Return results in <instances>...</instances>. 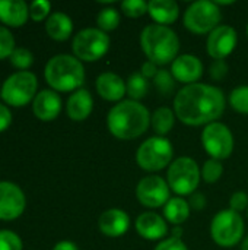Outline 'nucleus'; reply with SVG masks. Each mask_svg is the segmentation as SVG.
<instances>
[{"label":"nucleus","instance_id":"obj_9","mask_svg":"<svg viewBox=\"0 0 248 250\" xmlns=\"http://www.w3.org/2000/svg\"><path fill=\"white\" fill-rule=\"evenodd\" d=\"M244 233V223L238 212L232 209H224L218 212L210 226V234L216 245L222 248L235 246Z\"/></svg>","mask_w":248,"mask_h":250},{"label":"nucleus","instance_id":"obj_4","mask_svg":"<svg viewBox=\"0 0 248 250\" xmlns=\"http://www.w3.org/2000/svg\"><path fill=\"white\" fill-rule=\"evenodd\" d=\"M44 76L54 91L69 92L77 89L83 83L85 69L77 57L70 54H57L47 62Z\"/></svg>","mask_w":248,"mask_h":250},{"label":"nucleus","instance_id":"obj_28","mask_svg":"<svg viewBox=\"0 0 248 250\" xmlns=\"http://www.w3.org/2000/svg\"><path fill=\"white\" fill-rule=\"evenodd\" d=\"M10 63L16 69L26 70L34 63V56H32V53L28 48H25V47H16L13 50V53L10 54Z\"/></svg>","mask_w":248,"mask_h":250},{"label":"nucleus","instance_id":"obj_11","mask_svg":"<svg viewBox=\"0 0 248 250\" xmlns=\"http://www.w3.org/2000/svg\"><path fill=\"white\" fill-rule=\"evenodd\" d=\"M202 142L206 152L218 161L228 158L234 149V138L231 130L224 123L218 122H213L205 127Z\"/></svg>","mask_w":248,"mask_h":250},{"label":"nucleus","instance_id":"obj_6","mask_svg":"<svg viewBox=\"0 0 248 250\" xmlns=\"http://www.w3.org/2000/svg\"><path fill=\"white\" fill-rule=\"evenodd\" d=\"M75 57L83 62H95L101 59L110 48V37L96 28L79 31L72 42Z\"/></svg>","mask_w":248,"mask_h":250},{"label":"nucleus","instance_id":"obj_43","mask_svg":"<svg viewBox=\"0 0 248 250\" xmlns=\"http://www.w3.org/2000/svg\"><path fill=\"white\" fill-rule=\"evenodd\" d=\"M172 237L180 239V237H181V229H174V236H172Z\"/></svg>","mask_w":248,"mask_h":250},{"label":"nucleus","instance_id":"obj_15","mask_svg":"<svg viewBox=\"0 0 248 250\" xmlns=\"http://www.w3.org/2000/svg\"><path fill=\"white\" fill-rule=\"evenodd\" d=\"M171 75L178 82L191 85V83H196L202 78V75H203V64H202V62L196 56H193V54H183V56L177 57L172 62Z\"/></svg>","mask_w":248,"mask_h":250},{"label":"nucleus","instance_id":"obj_24","mask_svg":"<svg viewBox=\"0 0 248 250\" xmlns=\"http://www.w3.org/2000/svg\"><path fill=\"white\" fill-rule=\"evenodd\" d=\"M164 214L165 218L172 223V224H183L189 215H190V205L187 201L181 199V198H172L167 202V205L164 207Z\"/></svg>","mask_w":248,"mask_h":250},{"label":"nucleus","instance_id":"obj_13","mask_svg":"<svg viewBox=\"0 0 248 250\" xmlns=\"http://www.w3.org/2000/svg\"><path fill=\"white\" fill-rule=\"evenodd\" d=\"M25 207L23 190L12 182H0V220H16L23 214Z\"/></svg>","mask_w":248,"mask_h":250},{"label":"nucleus","instance_id":"obj_5","mask_svg":"<svg viewBox=\"0 0 248 250\" xmlns=\"http://www.w3.org/2000/svg\"><path fill=\"white\" fill-rule=\"evenodd\" d=\"M38 79L29 70H19L10 75L1 85L0 95L7 105L23 107L35 98Z\"/></svg>","mask_w":248,"mask_h":250},{"label":"nucleus","instance_id":"obj_7","mask_svg":"<svg viewBox=\"0 0 248 250\" xmlns=\"http://www.w3.org/2000/svg\"><path fill=\"white\" fill-rule=\"evenodd\" d=\"M172 160V145L162 136L149 138L145 141L136 154V161L146 171H159Z\"/></svg>","mask_w":248,"mask_h":250},{"label":"nucleus","instance_id":"obj_31","mask_svg":"<svg viewBox=\"0 0 248 250\" xmlns=\"http://www.w3.org/2000/svg\"><path fill=\"white\" fill-rule=\"evenodd\" d=\"M222 173H224V167H222L221 161L213 160V158L208 160V161L205 163L203 168H202V176H203L205 182H208V183H215V182H218V180L221 179Z\"/></svg>","mask_w":248,"mask_h":250},{"label":"nucleus","instance_id":"obj_21","mask_svg":"<svg viewBox=\"0 0 248 250\" xmlns=\"http://www.w3.org/2000/svg\"><path fill=\"white\" fill-rule=\"evenodd\" d=\"M96 91L107 101H118L127 92L124 81L118 75L111 73V72H105L98 76Z\"/></svg>","mask_w":248,"mask_h":250},{"label":"nucleus","instance_id":"obj_10","mask_svg":"<svg viewBox=\"0 0 248 250\" xmlns=\"http://www.w3.org/2000/svg\"><path fill=\"white\" fill-rule=\"evenodd\" d=\"M200 182V170L194 160L189 157L177 158L168 168V186L177 195L193 193Z\"/></svg>","mask_w":248,"mask_h":250},{"label":"nucleus","instance_id":"obj_40","mask_svg":"<svg viewBox=\"0 0 248 250\" xmlns=\"http://www.w3.org/2000/svg\"><path fill=\"white\" fill-rule=\"evenodd\" d=\"M189 205H190V208L194 209V211H202V209L206 207V198H205V195H202V193H194V195H191V198H190V201H189Z\"/></svg>","mask_w":248,"mask_h":250},{"label":"nucleus","instance_id":"obj_29","mask_svg":"<svg viewBox=\"0 0 248 250\" xmlns=\"http://www.w3.org/2000/svg\"><path fill=\"white\" fill-rule=\"evenodd\" d=\"M229 103L238 113L248 114V86H238L229 95Z\"/></svg>","mask_w":248,"mask_h":250},{"label":"nucleus","instance_id":"obj_26","mask_svg":"<svg viewBox=\"0 0 248 250\" xmlns=\"http://www.w3.org/2000/svg\"><path fill=\"white\" fill-rule=\"evenodd\" d=\"M148 89H149L148 79L140 72H136V73L129 76L127 85H126V91L130 95V98H133V101L143 98L148 94Z\"/></svg>","mask_w":248,"mask_h":250},{"label":"nucleus","instance_id":"obj_42","mask_svg":"<svg viewBox=\"0 0 248 250\" xmlns=\"http://www.w3.org/2000/svg\"><path fill=\"white\" fill-rule=\"evenodd\" d=\"M53 250H79L77 246L73 243V242H67V240H63V242H58L54 249Z\"/></svg>","mask_w":248,"mask_h":250},{"label":"nucleus","instance_id":"obj_38","mask_svg":"<svg viewBox=\"0 0 248 250\" xmlns=\"http://www.w3.org/2000/svg\"><path fill=\"white\" fill-rule=\"evenodd\" d=\"M155 250H189L187 246L183 243L181 239H177V237H171V239H167L164 242H161Z\"/></svg>","mask_w":248,"mask_h":250},{"label":"nucleus","instance_id":"obj_32","mask_svg":"<svg viewBox=\"0 0 248 250\" xmlns=\"http://www.w3.org/2000/svg\"><path fill=\"white\" fill-rule=\"evenodd\" d=\"M155 79V85L158 88V91L162 94V95H171L174 92V88H175V83H174V76L167 72V70H158L156 76L153 78Z\"/></svg>","mask_w":248,"mask_h":250},{"label":"nucleus","instance_id":"obj_34","mask_svg":"<svg viewBox=\"0 0 248 250\" xmlns=\"http://www.w3.org/2000/svg\"><path fill=\"white\" fill-rule=\"evenodd\" d=\"M121 10L126 16L139 18L148 12V3H145L143 0H126L121 3Z\"/></svg>","mask_w":248,"mask_h":250},{"label":"nucleus","instance_id":"obj_25","mask_svg":"<svg viewBox=\"0 0 248 250\" xmlns=\"http://www.w3.org/2000/svg\"><path fill=\"white\" fill-rule=\"evenodd\" d=\"M174 126V113L167 108V107H161L158 108L153 116H152V127L158 135H167Z\"/></svg>","mask_w":248,"mask_h":250},{"label":"nucleus","instance_id":"obj_14","mask_svg":"<svg viewBox=\"0 0 248 250\" xmlns=\"http://www.w3.org/2000/svg\"><path fill=\"white\" fill-rule=\"evenodd\" d=\"M237 45V31L232 26L221 25L208 37V53L215 60H224Z\"/></svg>","mask_w":248,"mask_h":250},{"label":"nucleus","instance_id":"obj_18","mask_svg":"<svg viewBox=\"0 0 248 250\" xmlns=\"http://www.w3.org/2000/svg\"><path fill=\"white\" fill-rule=\"evenodd\" d=\"M136 230L143 239L148 240L162 239L168 231L165 220L155 212H143L139 215L136 220Z\"/></svg>","mask_w":248,"mask_h":250},{"label":"nucleus","instance_id":"obj_8","mask_svg":"<svg viewBox=\"0 0 248 250\" xmlns=\"http://www.w3.org/2000/svg\"><path fill=\"white\" fill-rule=\"evenodd\" d=\"M221 9L215 1L199 0L191 3L184 13V26L194 34L212 32L221 21Z\"/></svg>","mask_w":248,"mask_h":250},{"label":"nucleus","instance_id":"obj_30","mask_svg":"<svg viewBox=\"0 0 248 250\" xmlns=\"http://www.w3.org/2000/svg\"><path fill=\"white\" fill-rule=\"evenodd\" d=\"M16 48L15 45V37L9 31L7 26L0 25V60L10 57L13 50Z\"/></svg>","mask_w":248,"mask_h":250},{"label":"nucleus","instance_id":"obj_16","mask_svg":"<svg viewBox=\"0 0 248 250\" xmlns=\"http://www.w3.org/2000/svg\"><path fill=\"white\" fill-rule=\"evenodd\" d=\"M32 111L42 122L54 120L61 111V98L54 89L39 91L32 101Z\"/></svg>","mask_w":248,"mask_h":250},{"label":"nucleus","instance_id":"obj_22","mask_svg":"<svg viewBox=\"0 0 248 250\" xmlns=\"http://www.w3.org/2000/svg\"><path fill=\"white\" fill-rule=\"evenodd\" d=\"M148 12L158 25L174 23L178 18V4L172 0H152L148 3Z\"/></svg>","mask_w":248,"mask_h":250},{"label":"nucleus","instance_id":"obj_20","mask_svg":"<svg viewBox=\"0 0 248 250\" xmlns=\"http://www.w3.org/2000/svg\"><path fill=\"white\" fill-rule=\"evenodd\" d=\"M92 107H94V101H92V95L89 94V91L77 89L69 97L66 111L72 120L82 122L89 117V114L92 113Z\"/></svg>","mask_w":248,"mask_h":250},{"label":"nucleus","instance_id":"obj_36","mask_svg":"<svg viewBox=\"0 0 248 250\" xmlns=\"http://www.w3.org/2000/svg\"><path fill=\"white\" fill-rule=\"evenodd\" d=\"M229 207L232 211L235 212H241L244 211L248 207V195L244 192H237L231 196V201H229Z\"/></svg>","mask_w":248,"mask_h":250},{"label":"nucleus","instance_id":"obj_33","mask_svg":"<svg viewBox=\"0 0 248 250\" xmlns=\"http://www.w3.org/2000/svg\"><path fill=\"white\" fill-rule=\"evenodd\" d=\"M20 237L12 230H0V250H22Z\"/></svg>","mask_w":248,"mask_h":250},{"label":"nucleus","instance_id":"obj_2","mask_svg":"<svg viewBox=\"0 0 248 250\" xmlns=\"http://www.w3.org/2000/svg\"><path fill=\"white\" fill-rule=\"evenodd\" d=\"M151 123V114L145 105L137 101L126 100L114 105L107 117L110 132L123 141L134 139L145 133Z\"/></svg>","mask_w":248,"mask_h":250},{"label":"nucleus","instance_id":"obj_45","mask_svg":"<svg viewBox=\"0 0 248 250\" xmlns=\"http://www.w3.org/2000/svg\"><path fill=\"white\" fill-rule=\"evenodd\" d=\"M247 34H248V26H247Z\"/></svg>","mask_w":248,"mask_h":250},{"label":"nucleus","instance_id":"obj_1","mask_svg":"<svg viewBox=\"0 0 248 250\" xmlns=\"http://www.w3.org/2000/svg\"><path fill=\"white\" fill-rule=\"evenodd\" d=\"M177 117L189 126L210 125L225 110L224 92L212 85L191 83L180 89L174 98Z\"/></svg>","mask_w":248,"mask_h":250},{"label":"nucleus","instance_id":"obj_23","mask_svg":"<svg viewBox=\"0 0 248 250\" xmlns=\"http://www.w3.org/2000/svg\"><path fill=\"white\" fill-rule=\"evenodd\" d=\"M45 31L50 38H53L56 41H64L70 37V34L73 31V22L66 13L54 12L47 18Z\"/></svg>","mask_w":248,"mask_h":250},{"label":"nucleus","instance_id":"obj_39","mask_svg":"<svg viewBox=\"0 0 248 250\" xmlns=\"http://www.w3.org/2000/svg\"><path fill=\"white\" fill-rule=\"evenodd\" d=\"M12 123V113L7 105L0 103V132H4Z\"/></svg>","mask_w":248,"mask_h":250},{"label":"nucleus","instance_id":"obj_37","mask_svg":"<svg viewBox=\"0 0 248 250\" xmlns=\"http://www.w3.org/2000/svg\"><path fill=\"white\" fill-rule=\"evenodd\" d=\"M210 76L215 79V81H221L227 76L228 73V64L225 60H215L212 64H210Z\"/></svg>","mask_w":248,"mask_h":250},{"label":"nucleus","instance_id":"obj_35","mask_svg":"<svg viewBox=\"0 0 248 250\" xmlns=\"http://www.w3.org/2000/svg\"><path fill=\"white\" fill-rule=\"evenodd\" d=\"M50 10H51V3L47 0H35L29 4V16L35 22L45 19Z\"/></svg>","mask_w":248,"mask_h":250},{"label":"nucleus","instance_id":"obj_27","mask_svg":"<svg viewBox=\"0 0 248 250\" xmlns=\"http://www.w3.org/2000/svg\"><path fill=\"white\" fill-rule=\"evenodd\" d=\"M96 23L99 26L101 31L107 32V31H114L118 23H120V15L115 9L113 7H105L98 13L96 18Z\"/></svg>","mask_w":248,"mask_h":250},{"label":"nucleus","instance_id":"obj_46","mask_svg":"<svg viewBox=\"0 0 248 250\" xmlns=\"http://www.w3.org/2000/svg\"><path fill=\"white\" fill-rule=\"evenodd\" d=\"M0 91H1V88H0Z\"/></svg>","mask_w":248,"mask_h":250},{"label":"nucleus","instance_id":"obj_3","mask_svg":"<svg viewBox=\"0 0 248 250\" xmlns=\"http://www.w3.org/2000/svg\"><path fill=\"white\" fill-rule=\"evenodd\" d=\"M140 45L149 62L167 64L177 59L180 41L177 34L164 25H148L140 34Z\"/></svg>","mask_w":248,"mask_h":250},{"label":"nucleus","instance_id":"obj_44","mask_svg":"<svg viewBox=\"0 0 248 250\" xmlns=\"http://www.w3.org/2000/svg\"><path fill=\"white\" fill-rule=\"evenodd\" d=\"M241 250H248V237L244 240V243H243V246H241Z\"/></svg>","mask_w":248,"mask_h":250},{"label":"nucleus","instance_id":"obj_17","mask_svg":"<svg viewBox=\"0 0 248 250\" xmlns=\"http://www.w3.org/2000/svg\"><path fill=\"white\" fill-rule=\"evenodd\" d=\"M98 226L102 234L108 237H120L129 230L130 218L124 211L113 208V209L102 212V215L99 217Z\"/></svg>","mask_w":248,"mask_h":250},{"label":"nucleus","instance_id":"obj_41","mask_svg":"<svg viewBox=\"0 0 248 250\" xmlns=\"http://www.w3.org/2000/svg\"><path fill=\"white\" fill-rule=\"evenodd\" d=\"M140 73H142L146 79H149V78H155V76H156V73H158L156 64H155V63H152V62H146V63H143Z\"/></svg>","mask_w":248,"mask_h":250},{"label":"nucleus","instance_id":"obj_19","mask_svg":"<svg viewBox=\"0 0 248 250\" xmlns=\"http://www.w3.org/2000/svg\"><path fill=\"white\" fill-rule=\"evenodd\" d=\"M29 18V4L25 0H0V22L7 26H22Z\"/></svg>","mask_w":248,"mask_h":250},{"label":"nucleus","instance_id":"obj_12","mask_svg":"<svg viewBox=\"0 0 248 250\" xmlns=\"http://www.w3.org/2000/svg\"><path fill=\"white\" fill-rule=\"evenodd\" d=\"M136 196L139 202L148 208L165 207L170 201V186L159 176H148L139 182Z\"/></svg>","mask_w":248,"mask_h":250}]
</instances>
